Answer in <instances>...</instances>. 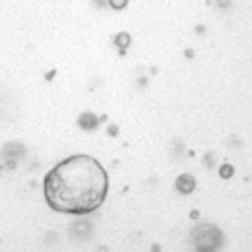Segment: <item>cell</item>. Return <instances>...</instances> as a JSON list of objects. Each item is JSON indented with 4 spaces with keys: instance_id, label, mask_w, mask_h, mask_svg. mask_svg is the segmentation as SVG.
I'll list each match as a JSON object with an SVG mask.
<instances>
[{
    "instance_id": "6da1fadb",
    "label": "cell",
    "mask_w": 252,
    "mask_h": 252,
    "mask_svg": "<svg viewBox=\"0 0 252 252\" xmlns=\"http://www.w3.org/2000/svg\"><path fill=\"white\" fill-rule=\"evenodd\" d=\"M45 194L59 212L88 214L101 206L107 194V175L94 158L74 156L47 175Z\"/></svg>"
}]
</instances>
